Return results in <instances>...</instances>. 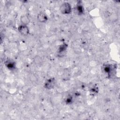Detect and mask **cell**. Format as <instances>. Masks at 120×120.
Masks as SVG:
<instances>
[{"mask_svg": "<svg viewBox=\"0 0 120 120\" xmlns=\"http://www.w3.org/2000/svg\"><path fill=\"white\" fill-rule=\"evenodd\" d=\"M60 11L63 15H68L72 12V7L68 2H65L62 3L60 7Z\"/></svg>", "mask_w": 120, "mask_h": 120, "instance_id": "6da1fadb", "label": "cell"}, {"mask_svg": "<svg viewBox=\"0 0 120 120\" xmlns=\"http://www.w3.org/2000/svg\"><path fill=\"white\" fill-rule=\"evenodd\" d=\"M18 30L19 32L22 36H27L30 33V30L27 25L21 24L18 27Z\"/></svg>", "mask_w": 120, "mask_h": 120, "instance_id": "7a4b0ae2", "label": "cell"}, {"mask_svg": "<svg viewBox=\"0 0 120 120\" xmlns=\"http://www.w3.org/2000/svg\"><path fill=\"white\" fill-rule=\"evenodd\" d=\"M55 85V80L54 78H50L46 80L44 84V87L47 90L53 89Z\"/></svg>", "mask_w": 120, "mask_h": 120, "instance_id": "3957f363", "label": "cell"}, {"mask_svg": "<svg viewBox=\"0 0 120 120\" xmlns=\"http://www.w3.org/2000/svg\"><path fill=\"white\" fill-rule=\"evenodd\" d=\"M48 19L47 15L44 12H40L37 15V20L40 22L45 23L47 21Z\"/></svg>", "mask_w": 120, "mask_h": 120, "instance_id": "277c9868", "label": "cell"}, {"mask_svg": "<svg viewBox=\"0 0 120 120\" xmlns=\"http://www.w3.org/2000/svg\"><path fill=\"white\" fill-rule=\"evenodd\" d=\"M5 64L6 67L10 70H13L15 68V63L12 60H7L5 62Z\"/></svg>", "mask_w": 120, "mask_h": 120, "instance_id": "5b68a950", "label": "cell"}, {"mask_svg": "<svg viewBox=\"0 0 120 120\" xmlns=\"http://www.w3.org/2000/svg\"><path fill=\"white\" fill-rule=\"evenodd\" d=\"M20 22L22 24L27 25L30 22V19L27 15H24L21 16Z\"/></svg>", "mask_w": 120, "mask_h": 120, "instance_id": "8992f818", "label": "cell"}, {"mask_svg": "<svg viewBox=\"0 0 120 120\" xmlns=\"http://www.w3.org/2000/svg\"><path fill=\"white\" fill-rule=\"evenodd\" d=\"M76 10L78 15H82L83 14L84 10L83 6L82 4V3H77L76 6Z\"/></svg>", "mask_w": 120, "mask_h": 120, "instance_id": "52a82bcc", "label": "cell"}, {"mask_svg": "<svg viewBox=\"0 0 120 120\" xmlns=\"http://www.w3.org/2000/svg\"><path fill=\"white\" fill-rule=\"evenodd\" d=\"M33 61L36 65H41L43 62V59L39 55H36L33 58Z\"/></svg>", "mask_w": 120, "mask_h": 120, "instance_id": "ba28073f", "label": "cell"}, {"mask_svg": "<svg viewBox=\"0 0 120 120\" xmlns=\"http://www.w3.org/2000/svg\"><path fill=\"white\" fill-rule=\"evenodd\" d=\"M29 79L32 82H36L38 81L37 76L34 74L31 73L29 75Z\"/></svg>", "mask_w": 120, "mask_h": 120, "instance_id": "9c48e42d", "label": "cell"}, {"mask_svg": "<svg viewBox=\"0 0 120 120\" xmlns=\"http://www.w3.org/2000/svg\"><path fill=\"white\" fill-rule=\"evenodd\" d=\"M68 47V45L67 44L64 43L62 45H61L58 49V51H59V53H62L63 52H65V51L66 50L67 48Z\"/></svg>", "mask_w": 120, "mask_h": 120, "instance_id": "30bf717a", "label": "cell"}, {"mask_svg": "<svg viewBox=\"0 0 120 120\" xmlns=\"http://www.w3.org/2000/svg\"><path fill=\"white\" fill-rule=\"evenodd\" d=\"M104 70L108 74H110L112 72V68L110 65H106L104 68Z\"/></svg>", "mask_w": 120, "mask_h": 120, "instance_id": "8fae6325", "label": "cell"}, {"mask_svg": "<svg viewBox=\"0 0 120 120\" xmlns=\"http://www.w3.org/2000/svg\"><path fill=\"white\" fill-rule=\"evenodd\" d=\"M72 102H73V98L71 96H68L66 100H65V102L67 104H68V105H70L72 103Z\"/></svg>", "mask_w": 120, "mask_h": 120, "instance_id": "7c38bea8", "label": "cell"}]
</instances>
